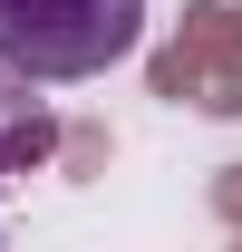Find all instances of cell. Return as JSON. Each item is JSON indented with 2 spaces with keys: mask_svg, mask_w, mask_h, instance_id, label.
I'll return each instance as SVG.
<instances>
[{
  "mask_svg": "<svg viewBox=\"0 0 242 252\" xmlns=\"http://www.w3.org/2000/svg\"><path fill=\"white\" fill-rule=\"evenodd\" d=\"M59 146V117L30 97V78H0V175H20Z\"/></svg>",
  "mask_w": 242,
  "mask_h": 252,
  "instance_id": "7a4b0ae2",
  "label": "cell"
},
{
  "mask_svg": "<svg viewBox=\"0 0 242 252\" xmlns=\"http://www.w3.org/2000/svg\"><path fill=\"white\" fill-rule=\"evenodd\" d=\"M146 0H0V59L20 78H97L136 59Z\"/></svg>",
  "mask_w": 242,
  "mask_h": 252,
  "instance_id": "6da1fadb",
  "label": "cell"
}]
</instances>
